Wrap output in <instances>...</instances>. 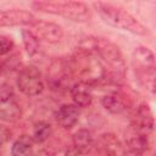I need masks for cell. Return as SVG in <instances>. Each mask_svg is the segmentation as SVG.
<instances>
[{"label":"cell","instance_id":"6da1fadb","mask_svg":"<svg viewBox=\"0 0 156 156\" xmlns=\"http://www.w3.org/2000/svg\"><path fill=\"white\" fill-rule=\"evenodd\" d=\"M68 63L76 82H84L93 88L102 83H108L107 72L102 62L84 41L72 57L68 58Z\"/></svg>","mask_w":156,"mask_h":156},{"label":"cell","instance_id":"7a4b0ae2","mask_svg":"<svg viewBox=\"0 0 156 156\" xmlns=\"http://www.w3.org/2000/svg\"><path fill=\"white\" fill-rule=\"evenodd\" d=\"M84 43L90 46L102 62L106 72L108 83L121 85L126 77V61L119 48L111 40L102 37H90L84 40Z\"/></svg>","mask_w":156,"mask_h":156},{"label":"cell","instance_id":"3957f363","mask_svg":"<svg viewBox=\"0 0 156 156\" xmlns=\"http://www.w3.org/2000/svg\"><path fill=\"white\" fill-rule=\"evenodd\" d=\"M94 9L101 17V20L111 27L129 32L135 35H147L149 29L141 22H139L126 9L104 1H96L93 4Z\"/></svg>","mask_w":156,"mask_h":156},{"label":"cell","instance_id":"277c9868","mask_svg":"<svg viewBox=\"0 0 156 156\" xmlns=\"http://www.w3.org/2000/svg\"><path fill=\"white\" fill-rule=\"evenodd\" d=\"M30 6L39 12L62 16L73 22H87L91 17L89 6L82 1H33Z\"/></svg>","mask_w":156,"mask_h":156},{"label":"cell","instance_id":"5b68a950","mask_svg":"<svg viewBox=\"0 0 156 156\" xmlns=\"http://www.w3.org/2000/svg\"><path fill=\"white\" fill-rule=\"evenodd\" d=\"M132 66L134 74L145 89L155 93V55L146 46H136L132 54Z\"/></svg>","mask_w":156,"mask_h":156},{"label":"cell","instance_id":"8992f818","mask_svg":"<svg viewBox=\"0 0 156 156\" xmlns=\"http://www.w3.org/2000/svg\"><path fill=\"white\" fill-rule=\"evenodd\" d=\"M16 84L18 90L29 98L39 95L45 87L41 72L35 66L22 67L18 72Z\"/></svg>","mask_w":156,"mask_h":156},{"label":"cell","instance_id":"52a82bcc","mask_svg":"<svg viewBox=\"0 0 156 156\" xmlns=\"http://www.w3.org/2000/svg\"><path fill=\"white\" fill-rule=\"evenodd\" d=\"M72 74L68 60L66 58H55L48 68V83L52 89H69L76 80Z\"/></svg>","mask_w":156,"mask_h":156},{"label":"cell","instance_id":"ba28073f","mask_svg":"<svg viewBox=\"0 0 156 156\" xmlns=\"http://www.w3.org/2000/svg\"><path fill=\"white\" fill-rule=\"evenodd\" d=\"M30 32L37 37V39L41 43L46 44H57L63 38V28L51 21L45 20H37L30 26Z\"/></svg>","mask_w":156,"mask_h":156},{"label":"cell","instance_id":"9c48e42d","mask_svg":"<svg viewBox=\"0 0 156 156\" xmlns=\"http://www.w3.org/2000/svg\"><path fill=\"white\" fill-rule=\"evenodd\" d=\"M130 127L134 133L150 136L155 127V119L149 104L143 102L134 110V113L130 119Z\"/></svg>","mask_w":156,"mask_h":156},{"label":"cell","instance_id":"30bf717a","mask_svg":"<svg viewBox=\"0 0 156 156\" xmlns=\"http://www.w3.org/2000/svg\"><path fill=\"white\" fill-rule=\"evenodd\" d=\"M35 21V16L23 9L0 10V27H30Z\"/></svg>","mask_w":156,"mask_h":156},{"label":"cell","instance_id":"8fae6325","mask_svg":"<svg viewBox=\"0 0 156 156\" xmlns=\"http://www.w3.org/2000/svg\"><path fill=\"white\" fill-rule=\"evenodd\" d=\"M100 102L101 106L112 115H119L132 105L129 95L122 90H113L108 94H105L101 98Z\"/></svg>","mask_w":156,"mask_h":156},{"label":"cell","instance_id":"7c38bea8","mask_svg":"<svg viewBox=\"0 0 156 156\" xmlns=\"http://www.w3.org/2000/svg\"><path fill=\"white\" fill-rule=\"evenodd\" d=\"M80 117V108L74 104H63L55 112V119L63 129L73 128Z\"/></svg>","mask_w":156,"mask_h":156},{"label":"cell","instance_id":"4fadbf2b","mask_svg":"<svg viewBox=\"0 0 156 156\" xmlns=\"http://www.w3.org/2000/svg\"><path fill=\"white\" fill-rule=\"evenodd\" d=\"M69 95L73 104L79 107L84 108L91 105L94 95H93V87L84 83V82H74V84L69 88Z\"/></svg>","mask_w":156,"mask_h":156},{"label":"cell","instance_id":"5bb4252c","mask_svg":"<svg viewBox=\"0 0 156 156\" xmlns=\"http://www.w3.org/2000/svg\"><path fill=\"white\" fill-rule=\"evenodd\" d=\"M98 146L104 156H126L124 145L112 133H105L100 135L98 140Z\"/></svg>","mask_w":156,"mask_h":156},{"label":"cell","instance_id":"9a60e30c","mask_svg":"<svg viewBox=\"0 0 156 156\" xmlns=\"http://www.w3.org/2000/svg\"><path fill=\"white\" fill-rule=\"evenodd\" d=\"M126 156H145L150 150L149 136L132 133L126 140Z\"/></svg>","mask_w":156,"mask_h":156},{"label":"cell","instance_id":"2e32d148","mask_svg":"<svg viewBox=\"0 0 156 156\" xmlns=\"http://www.w3.org/2000/svg\"><path fill=\"white\" fill-rule=\"evenodd\" d=\"M95 146L93 133L87 128H80L72 135V149L80 156L90 152Z\"/></svg>","mask_w":156,"mask_h":156},{"label":"cell","instance_id":"e0dca14e","mask_svg":"<svg viewBox=\"0 0 156 156\" xmlns=\"http://www.w3.org/2000/svg\"><path fill=\"white\" fill-rule=\"evenodd\" d=\"M21 116H22L21 106L15 101V99L0 101V121L12 123L18 121Z\"/></svg>","mask_w":156,"mask_h":156},{"label":"cell","instance_id":"ac0fdd59","mask_svg":"<svg viewBox=\"0 0 156 156\" xmlns=\"http://www.w3.org/2000/svg\"><path fill=\"white\" fill-rule=\"evenodd\" d=\"M34 154V141L30 135H20L11 146L12 156H33Z\"/></svg>","mask_w":156,"mask_h":156},{"label":"cell","instance_id":"d6986e66","mask_svg":"<svg viewBox=\"0 0 156 156\" xmlns=\"http://www.w3.org/2000/svg\"><path fill=\"white\" fill-rule=\"evenodd\" d=\"M51 134H52L51 124L46 121H38L33 126V132L30 136L34 144H43L51 136Z\"/></svg>","mask_w":156,"mask_h":156},{"label":"cell","instance_id":"ffe728a7","mask_svg":"<svg viewBox=\"0 0 156 156\" xmlns=\"http://www.w3.org/2000/svg\"><path fill=\"white\" fill-rule=\"evenodd\" d=\"M22 43L26 52L29 56H35L40 51V41L37 39V37L30 32V29H23L22 30Z\"/></svg>","mask_w":156,"mask_h":156},{"label":"cell","instance_id":"44dd1931","mask_svg":"<svg viewBox=\"0 0 156 156\" xmlns=\"http://www.w3.org/2000/svg\"><path fill=\"white\" fill-rule=\"evenodd\" d=\"M15 48V41L11 37L0 35V56L10 54Z\"/></svg>","mask_w":156,"mask_h":156},{"label":"cell","instance_id":"7402d4cb","mask_svg":"<svg viewBox=\"0 0 156 156\" xmlns=\"http://www.w3.org/2000/svg\"><path fill=\"white\" fill-rule=\"evenodd\" d=\"M15 96V91L13 88L10 83L4 82L0 84V101H5V100H11Z\"/></svg>","mask_w":156,"mask_h":156},{"label":"cell","instance_id":"603a6c76","mask_svg":"<svg viewBox=\"0 0 156 156\" xmlns=\"http://www.w3.org/2000/svg\"><path fill=\"white\" fill-rule=\"evenodd\" d=\"M33 156H51L46 150H39L38 152L33 154Z\"/></svg>","mask_w":156,"mask_h":156},{"label":"cell","instance_id":"cb8c5ba5","mask_svg":"<svg viewBox=\"0 0 156 156\" xmlns=\"http://www.w3.org/2000/svg\"><path fill=\"white\" fill-rule=\"evenodd\" d=\"M2 69H4V67H2V63H0V74L2 73Z\"/></svg>","mask_w":156,"mask_h":156},{"label":"cell","instance_id":"d4e9b609","mask_svg":"<svg viewBox=\"0 0 156 156\" xmlns=\"http://www.w3.org/2000/svg\"><path fill=\"white\" fill-rule=\"evenodd\" d=\"M1 147H2V145H1V144H0V149H1Z\"/></svg>","mask_w":156,"mask_h":156}]
</instances>
